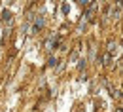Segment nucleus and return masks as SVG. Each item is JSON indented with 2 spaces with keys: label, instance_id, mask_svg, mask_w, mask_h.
I'll list each match as a JSON object with an SVG mask.
<instances>
[{
  "label": "nucleus",
  "instance_id": "nucleus-1",
  "mask_svg": "<svg viewBox=\"0 0 123 112\" xmlns=\"http://www.w3.org/2000/svg\"><path fill=\"white\" fill-rule=\"evenodd\" d=\"M119 15H121V2L116 4V15H114V17H119Z\"/></svg>",
  "mask_w": 123,
  "mask_h": 112
},
{
  "label": "nucleus",
  "instance_id": "nucleus-2",
  "mask_svg": "<svg viewBox=\"0 0 123 112\" xmlns=\"http://www.w3.org/2000/svg\"><path fill=\"white\" fill-rule=\"evenodd\" d=\"M108 51H110V53H114V51H116V44H114V42H110V44H108Z\"/></svg>",
  "mask_w": 123,
  "mask_h": 112
},
{
  "label": "nucleus",
  "instance_id": "nucleus-3",
  "mask_svg": "<svg viewBox=\"0 0 123 112\" xmlns=\"http://www.w3.org/2000/svg\"><path fill=\"white\" fill-rule=\"evenodd\" d=\"M57 65V59H49V66H55Z\"/></svg>",
  "mask_w": 123,
  "mask_h": 112
},
{
  "label": "nucleus",
  "instance_id": "nucleus-4",
  "mask_svg": "<svg viewBox=\"0 0 123 112\" xmlns=\"http://www.w3.org/2000/svg\"><path fill=\"white\" fill-rule=\"evenodd\" d=\"M80 2H81L83 6H89V4H91V0H80Z\"/></svg>",
  "mask_w": 123,
  "mask_h": 112
}]
</instances>
